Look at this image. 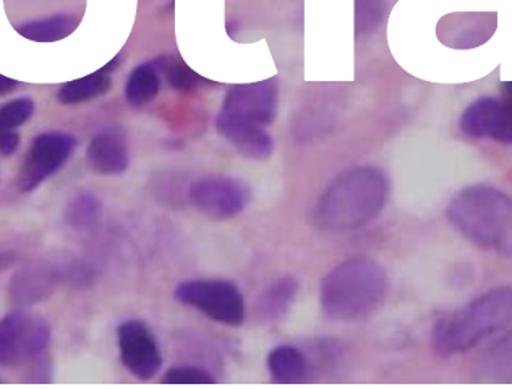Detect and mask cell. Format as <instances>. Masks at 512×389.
Masks as SVG:
<instances>
[{
	"label": "cell",
	"instance_id": "5b68a950",
	"mask_svg": "<svg viewBox=\"0 0 512 389\" xmlns=\"http://www.w3.org/2000/svg\"><path fill=\"white\" fill-rule=\"evenodd\" d=\"M388 287L383 266L370 258H350L334 266L321 281V310L331 320H359L383 304Z\"/></svg>",
	"mask_w": 512,
	"mask_h": 389
},
{
	"label": "cell",
	"instance_id": "7402d4cb",
	"mask_svg": "<svg viewBox=\"0 0 512 389\" xmlns=\"http://www.w3.org/2000/svg\"><path fill=\"white\" fill-rule=\"evenodd\" d=\"M163 73L166 75L167 83L175 91H193L203 83V78L193 72L190 67L175 59V57H163Z\"/></svg>",
	"mask_w": 512,
	"mask_h": 389
},
{
	"label": "cell",
	"instance_id": "9c48e42d",
	"mask_svg": "<svg viewBox=\"0 0 512 389\" xmlns=\"http://www.w3.org/2000/svg\"><path fill=\"white\" fill-rule=\"evenodd\" d=\"M188 200L206 218L226 221L247 208L250 190L242 180L234 177L206 176L190 185Z\"/></svg>",
	"mask_w": 512,
	"mask_h": 389
},
{
	"label": "cell",
	"instance_id": "7a4b0ae2",
	"mask_svg": "<svg viewBox=\"0 0 512 389\" xmlns=\"http://www.w3.org/2000/svg\"><path fill=\"white\" fill-rule=\"evenodd\" d=\"M278 111V86L274 80L232 86L227 91L216 129L242 156L255 161L271 158L274 140L266 130Z\"/></svg>",
	"mask_w": 512,
	"mask_h": 389
},
{
	"label": "cell",
	"instance_id": "d6986e66",
	"mask_svg": "<svg viewBox=\"0 0 512 389\" xmlns=\"http://www.w3.org/2000/svg\"><path fill=\"white\" fill-rule=\"evenodd\" d=\"M103 218V205L91 193H80L65 210V221L78 232H90L98 227Z\"/></svg>",
	"mask_w": 512,
	"mask_h": 389
},
{
	"label": "cell",
	"instance_id": "603a6c76",
	"mask_svg": "<svg viewBox=\"0 0 512 389\" xmlns=\"http://www.w3.org/2000/svg\"><path fill=\"white\" fill-rule=\"evenodd\" d=\"M167 385H211L213 375L197 365H175L164 375Z\"/></svg>",
	"mask_w": 512,
	"mask_h": 389
},
{
	"label": "cell",
	"instance_id": "ac0fdd59",
	"mask_svg": "<svg viewBox=\"0 0 512 389\" xmlns=\"http://www.w3.org/2000/svg\"><path fill=\"white\" fill-rule=\"evenodd\" d=\"M269 375L276 383L294 385L307 378L308 362L294 346H279L268 355Z\"/></svg>",
	"mask_w": 512,
	"mask_h": 389
},
{
	"label": "cell",
	"instance_id": "8fae6325",
	"mask_svg": "<svg viewBox=\"0 0 512 389\" xmlns=\"http://www.w3.org/2000/svg\"><path fill=\"white\" fill-rule=\"evenodd\" d=\"M461 130L467 137L512 145V104L506 99H477L462 114Z\"/></svg>",
	"mask_w": 512,
	"mask_h": 389
},
{
	"label": "cell",
	"instance_id": "484cf974",
	"mask_svg": "<svg viewBox=\"0 0 512 389\" xmlns=\"http://www.w3.org/2000/svg\"><path fill=\"white\" fill-rule=\"evenodd\" d=\"M15 88H18V83L15 80L5 77V75H0V96L10 95Z\"/></svg>",
	"mask_w": 512,
	"mask_h": 389
},
{
	"label": "cell",
	"instance_id": "e0dca14e",
	"mask_svg": "<svg viewBox=\"0 0 512 389\" xmlns=\"http://www.w3.org/2000/svg\"><path fill=\"white\" fill-rule=\"evenodd\" d=\"M161 73H163V57L148 60L145 64L133 69L125 85V98L133 107H143L156 99L161 90Z\"/></svg>",
	"mask_w": 512,
	"mask_h": 389
},
{
	"label": "cell",
	"instance_id": "5bb4252c",
	"mask_svg": "<svg viewBox=\"0 0 512 389\" xmlns=\"http://www.w3.org/2000/svg\"><path fill=\"white\" fill-rule=\"evenodd\" d=\"M119 64L120 57H116L98 72L65 83L57 93V101L64 106H78V104L88 103L91 99L106 95L112 86L111 73L119 69Z\"/></svg>",
	"mask_w": 512,
	"mask_h": 389
},
{
	"label": "cell",
	"instance_id": "7c38bea8",
	"mask_svg": "<svg viewBox=\"0 0 512 389\" xmlns=\"http://www.w3.org/2000/svg\"><path fill=\"white\" fill-rule=\"evenodd\" d=\"M86 161L101 176H120L130 164L127 138L119 129H104L86 148Z\"/></svg>",
	"mask_w": 512,
	"mask_h": 389
},
{
	"label": "cell",
	"instance_id": "cb8c5ba5",
	"mask_svg": "<svg viewBox=\"0 0 512 389\" xmlns=\"http://www.w3.org/2000/svg\"><path fill=\"white\" fill-rule=\"evenodd\" d=\"M383 12L381 0H357V30L360 33L375 30L380 25Z\"/></svg>",
	"mask_w": 512,
	"mask_h": 389
},
{
	"label": "cell",
	"instance_id": "83f0119b",
	"mask_svg": "<svg viewBox=\"0 0 512 389\" xmlns=\"http://www.w3.org/2000/svg\"><path fill=\"white\" fill-rule=\"evenodd\" d=\"M10 263H12V258L7 253H0V268H5Z\"/></svg>",
	"mask_w": 512,
	"mask_h": 389
},
{
	"label": "cell",
	"instance_id": "52a82bcc",
	"mask_svg": "<svg viewBox=\"0 0 512 389\" xmlns=\"http://www.w3.org/2000/svg\"><path fill=\"white\" fill-rule=\"evenodd\" d=\"M51 344V328L46 321L31 317L25 310H13L0 318V365L13 367L36 360Z\"/></svg>",
	"mask_w": 512,
	"mask_h": 389
},
{
	"label": "cell",
	"instance_id": "3957f363",
	"mask_svg": "<svg viewBox=\"0 0 512 389\" xmlns=\"http://www.w3.org/2000/svg\"><path fill=\"white\" fill-rule=\"evenodd\" d=\"M451 226L475 247L512 257V195L491 185H470L449 201Z\"/></svg>",
	"mask_w": 512,
	"mask_h": 389
},
{
	"label": "cell",
	"instance_id": "9a60e30c",
	"mask_svg": "<svg viewBox=\"0 0 512 389\" xmlns=\"http://www.w3.org/2000/svg\"><path fill=\"white\" fill-rule=\"evenodd\" d=\"M299 283L291 276H284L266 287L255 304V315L261 323H276L282 320L297 297Z\"/></svg>",
	"mask_w": 512,
	"mask_h": 389
},
{
	"label": "cell",
	"instance_id": "8992f818",
	"mask_svg": "<svg viewBox=\"0 0 512 389\" xmlns=\"http://www.w3.org/2000/svg\"><path fill=\"white\" fill-rule=\"evenodd\" d=\"M175 300L219 325L240 326L247 317L244 295L224 279H190L175 287Z\"/></svg>",
	"mask_w": 512,
	"mask_h": 389
},
{
	"label": "cell",
	"instance_id": "d4e9b609",
	"mask_svg": "<svg viewBox=\"0 0 512 389\" xmlns=\"http://www.w3.org/2000/svg\"><path fill=\"white\" fill-rule=\"evenodd\" d=\"M20 146L18 132L0 133V156H12Z\"/></svg>",
	"mask_w": 512,
	"mask_h": 389
},
{
	"label": "cell",
	"instance_id": "6da1fadb",
	"mask_svg": "<svg viewBox=\"0 0 512 389\" xmlns=\"http://www.w3.org/2000/svg\"><path fill=\"white\" fill-rule=\"evenodd\" d=\"M388 195L389 180L380 167H350L321 193L313 219L323 231H355L383 213Z\"/></svg>",
	"mask_w": 512,
	"mask_h": 389
},
{
	"label": "cell",
	"instance_id": "44dd1931",
	"mask_svg": "<svg viewBox=\"0 0 512 389\" xmlns=\"http://www.w3.org/2000/svg\"><path fill=\"white\" fill-rule=\"evenodd\" d=\"M35 114V101L31 98L13 99L0 106V133L17 132Z\"/></svg>",
	"mask_w": 512,
	"mask_h": 389
},
{
	"label": "cell",
	"instance_id": "ffe728a7",
	"mask_svg": "<svg viewBox=\"0 0 512 389\" xmlns=\"http://www.w3.org/2000/svg\"><path fill=\"white\" fill-rule=\"evenodd\" d=\"M483 377L512 381V330L496 341L480 360Z\"/></svg>",
	"mask_w": 512,
	"mask_h": 389
},
{
	"label": "cell",
	"instance_id": "4fadbf2b",
	"mask_svg": "<svg viewBox=\"0 0 512 389\" xmlns=\"http://www.w3.org/2000/svg\"><path fill=\"white\" fill-rule=\"evenodd\" d=\"M64 273L51 263H33L18 271L10 284V297L18 305L38 304L51 297Z\"/></svg>",
	"mask_w": 512,
	"mask_h": 389
},
{
	"label": "cell",
	"instance_id": "277c9868",
	"mask_svg": "<svg viewBox=\"0 0 512 389\" xmlns=\"http://www.w3.org/2000/svg\"><path fill=\"white\" fill-rule=\"evenodd\" d=\"M511 323L512 286L493 287L436 321L431 347L441 357L466 354Z\"/></svg>",
	"mask_w": 512,
	"mask_h": 389
},
{
	"label": "cell",
	"instance_id": "ba28073f",
	"mask_svg": "<svg viewBox=\"0 0 512 389\" xmlns=\"http://www.w3.org/2000/svg\"><path fill=\"white\" fill-rule=\"evenodd\" d=\"M77 148V138L65 132H44L33 140L18 176V189L35 192L39 185L56 176L69 163Z\"/></svg>",
	"mask_w": 512,
	"mask_h": 389
},
{
	"label": "cell",
	"instance_id": "2e32d148",
	"mask_svg": "<svg viewBox=\"0 0 512 389\" xmlns=\"http://www.w3.org/2000/svg\"><path fill=\"white\" fill-rule=\"evenodd\" d=\"M82 18L75 13H59L52 17L38 18V20H26L15 26L18 35L35 43H56L77 30Z\"/></svg>",
	"mask_w": 512,
	"mask_h": 389
},
{
	"label": "cell",
	"instance_id": "4316f807",
	"mask_svg": "<svg viewBox=\"0 0 512 389\" xmlns=\"http://www.w3.org/2000/svg\"><path fill=\"white\" fill-rule=\"evenodd\" d=\"M501 93H503V99H506L508 103L512 104V82L503 83Z\"/></svg>",
	"mask_w": 512,
	"mask_h": 389
},
{
	"label": "cell",
	"instance_id": "30bf717a",
	"mask_svg": "<svg viewBox=\"0 0 512 389\" xmlns=\"http://www.w3.org/2000/svg\"><path fill=\"white\" fill-rule=\"evenodd\" d=\"M120 362L138 380H151L163 367V355L150 328L140 320H128L117 330Z\"/></svg>",
	"mask_w": 512,
	"mask_h": 389
}]
</instances>
